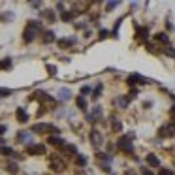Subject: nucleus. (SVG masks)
Returning a JSON list of instances; mask_svg holds the SVG:
<instances>
[{"label":"nucleus","mask_w":175,"mask_h":175,"mask_svg":"<svg viewBox=\"0 0 175 175\" xmlns=\"http://www.w3.org/2000/svg\"><path fill=\"white\" fill-rule=\"evenodd\" d=\"M41 30V23L40 21H29L25 26V30H23V40H25V44H30V41H34V38L40 34Z\"/></svg>","instance_id":"obj_1"},{"label":"nucleus","mask_w":175,"mask_h":175,"mask_svg":"<svg viewBox=\"0 0 175 175\" xmlns=\"http://www.w3.org/2000/svg\"><path fill=\"white\" fill-rule=\"evenodd\" d=\"M32 132H36V134H59V130L53 124H45V122H38L32 128Z\"/></svg>","instance_id":"obj_2"},{"label":"nucleus","mask_w":175,"mask_h":175,"mask_svg":"<svg viewBox=\"0 0 175 175\" xmlns=\"http://www.w3.org/2000/svg\"><path fill=\"white\" fill-rule=\"evenodd\" d=\"M117 149L119 151H122V152H132V139L130 136H122V137H119V141H117Z\"/></svg>","instance_id":"obj_3"},{"label":"nucleus","mask_w":175,"mask_h":175,"mask_svg":"<svg viewBox=\"0 0 175 175\" xmlns=\"http://www.w3.org/2000/svg\"><path fill=\"white\" fill-rule=\"evenodd\" d=\"M26 155H45V145H41V143H29V145H26Z\"/></svg>","instance_id":"obj_4"},{"label":"nucleus","mask_w":175,"mask_h":175,"mask_svg":"<svg viewBox=\"0 0 175 175\" xmlns=\"http://www.w3.org/2000/svg\"><path fill=\"white\" fill-rule=\"evenodd\" d=\"M49 166H51V170H55L57 173H62L66 170V164L62 162V160L59 156H55V158H49Z\"/></svg>","instance_id":"obj_5"},{"label":"nucleus","mask_w":175,"mask_h":175,"mask_svg":"<svg viewBox=\"0 0 175 175\" xmlns=\"http://www.w3.org/2000/svg\"><path fill=\"white\" fill-rule=\"evenodd\" d=\"M40 17L45 19L47 23H55V21H57V13H55V10H41Z\"/></svg>","instance_id":"obj_6"},{"label":"nucleus","mask_w":175,"mask_h":175,"mask_svg":"<svg viewBox=\"0 0 175 175\" xmlns=\"http://www.w3.org/2000/svg\"><path fill=\"white\" fill-rule=\"evenodd\" d=\"M90 143H92L94 147H100V145L104 143V136H102L96 128H94L92 132H90Z\"/></svg>","instance_id":"obj_7"},{"label":"nucleus","mask_w":175,"mask_h":175,"mask_svg":"<svg viewBox=\"0 0 175 175\" xmlns=\"http://www.w3.org/2000/svg\"><path fill=\"white\" fill-rule=\"evenodd\" d=\"M126 83L130 87H134L136 83H147V79L143 77V75H139V74H132V75H128V79H126Z\"/></svg>","instance_id":"obj_8"},{"label":"nucleus","mask_w":175,"mask_h":175,"mask_svg":"<svg viewBox=\"0 0 175 175\" xmlns=\"http://www.w3.org/2000/svg\"><path fill=\"white\" fill-rule=\"evenodd\" d=\"M173 126H171V124H164V126H160V130H158V136L160 137H170L171 134H173Z\"/></svg>","instance_id":"obj_9"},{"label":"nucleus","mask_w":175,"mask_h":175,"mask_svg":"<svg viewBox=\"0 0 175 175\" xmlns=\"http://www.w3.org/2000/svg\"><path fill=\"white\" fill-rule=\"evenodd\" d=\"M98 117H102V107H100V106H96V107L92 109V113H87V121H89V122H96Z\"/></svg>","instance_id":"obj_10"},{"label":"nucleus","mask_w":175,"mask_h":175,"mask_svg":"<svg viewBox=\"0 0 175 175\" xmlns=\"http://www.w3.org/2000/svg\"><path fill=\"white\" fill-rule=\"evenodd\" d=\"M96 160H98V164H100V166H109L111 156L106 155V152H98V155H96Z\"/></svg>","instance_id":"obj_11"},{"label":"nucleus","mask_w":175,"mask_h":175,"mask_svg":"<svg viewBox=\"0 0 175 175\" xmlns=\"http://www.w3.org/2000/svg\"><path fill=\"white\" fill-rule=\"evenodd\" d=\"M136 38L141 40V41H147V38H149V30L143 29V26H137V29H136Z\"/></svg>","instance_id":"obj_12"},{"label":"nucleus","mask_w":175,"mask_h":175,"mask_svg":"<svg viewBox=\"0 0 175 175\" xmlns=\"http://www.w3.org/2000/svg\"><path fill=\"white\" fill-rule=\"evenodd\" d=\"M15 117H17V121H19L21 124H25L26 121H29V115H26V111H25L23 107H19V109L15 111Z\"/></svg>","instance_id":"obj_13"},{"label":"nucleus","mask_w":175,"mask_h":175,"mask_svg":"<svg viewBox=\"0 0 175 175\" xmlns=\"http://www.w3.org/2000/svg\"><path fill=\"white\" fill-rule=\"evenodd\" d=\"M47 141H49V145H53V147H64V139L59 137V136H51Z\"/></svg>","instance_id":"obj_14"},{"label":"nucleus","mask_w":175,"mask_h":175,"mask_svg":"<svg viewBox=\"0 0 175 175\" xmlns=\"http://www.w3.org/2000/svg\"><path fill=\"white\" fill-rule=\"evenodd\" d=\"M74 44H75V40H74V38H62V40H59V47H62V49L72 47Z\"/></svg>","instance_id":"obj_15"},{"label":"nucleus","mask_w":175,"mask_h":175,"mask_svg":"<svg viewBox=\"0 0 175 175\" xmlns=\"http://www.w3.org/2000/svg\"><path fill=\"white\" fill-rule=\"evenodd\" d=\"M147 164H149L151 167H160V160L155 155H147Z\"/></svg>","instance_id":"obj_16"},{"label":"nucleus","mask_w":175,"mask_h":175,"mask_svg":"<svg viewBox=\"0 0 175 175\" xmlns=\"http://www.w3.org/2000/svg\"><path fill=\"white\" fill-rule=\"evenodd\" d=\"M75 106H77L81 111H87V100L83 96H77V98H75Z\"/></svg>","instance_id":"obj_17"},{"label":"nucleus","mask_w":175,"mask_h":175,"mask_svg":"<svg viewBox=\"0 0 175 175\" xmlns=\"http://www.w3.org/2000/svg\"><path fill=\"white\" fill-rule=\"evenodd\" d=\"M74 17H75V11H62V13H60V19L66 21V23H70Z\"/></svg>","instance_id":"obj_18"},{"label":"nucleus","mask_w":175,"mask_h":175,"mask_svg":"<svg viewBox=\"0 0 175 175\" xmlns=\"http://www.w3.org/2000/svg\"><path fill=\"white\" fill-rule=\"evenodd\" d=\"M17 139H19V141L21 143H29L30 141V132H19V134H17Z\"/></svg>","instance_id":"obj_19"},{"label":"nucleus","mask_w":175,"mask_h":175,"mask_svg":"<svg viewBox=\"0 0 175 175\" xmlns=\"http://www.w3.org/2000/svg\"><path fill=\"white\" fill-rule=\"evenodd\" d=\"M155 40L160 41V44H167V41H170V40H167V34H166V32H158V34H155Z\"/></svg>","instance_id":"obj_20"},{"label":"nucleus","mask_w":175,"mask_h":175,"mask_svg":"<svg viewBox=\"0 0 175 175\" xmlns=\"http://www.w3.org/2000/svg\"><path fill=\"white\" fill-rule=\"evenodd\" d=\"M75 164H77L79 167L87 166V156L85 155H75Z\"/></svg>","instance_id":"obj_21"},{"label":"nucleus","mask_w":175,"mask_h":175,"mask_svg":"<svg viewBox=\"0 0 175 175\" xmlns=\"http://www.w3.org/2000/svg\"><path fill=\"white\" fill-rule=\"evenodd\" d=\"M2 155H4V156H15V158H21V156H17L15 152H13V149H10V147H6V145H2Z\"/></svg>","instance_id":"obj_22"},{"label":"nucleus","mask_w":175,"mask_h":175,"mask_svg":"<svg viewBox=\"0 0 175 175\" xmlns=\"http://www.w3.org/2000/svg\"><path fill=\"white\" fill-rule=\"evenodd\" d=\"M51 41H55V32L47 30V32L44 34V44H51Z\"/></svg>","instance_id":"obj_23"},{"label":"nucleus","mask_w":175,"mask_h":175,"mask_svg":"<svg viewBox=\"0 0 175 175\" xmlns=\"http://www.w3.org/2000/svg\"><path fill=\"white\" fill-rule=\"evenodd\" d=\"M62 151L68 152V155H77V149H75V145H64V147H62Z\"/></svg>","instance_id":"obj_24"},{"label":"nucleus","mask_w":175,"mask_h":175,"mask_svg":"<svg viewBox=\"0 0 175 175\" xmlns=\"http://www.w3.org/2000/svg\"><path fill=\"white\" fill-rule=\"evenodd\" d=\"M6 170H8V173H11V175H15V173H17V170H19V167H17V164H15V162H8V166H6Z\"/></svg>","instance_id":"obj_25"},{"label":"nucleus","mask_w":175,"mask_h":175,"mask_svg":"<svg viewBox=\"0 0 175 175\" xmlns=\"http://www.w3.org/2000/svg\"><path fill=\"white\" fill-rule=\"evenodd\" d=\"M59 96L62 98V100H68V98L72 96V92H70L68 89H60V90H59Z\"/></svg>","instance_id":"obj_26"},{"label":"nucleus","mask_w":175,"mask_h":175,"mask_svg":"<svg viewBox=\"0 0 175 175\" xmlns=\"http://www.w3.org/2000/svg\"><path fill=\"white\" fill-rule=\"evenodd\" d=\"M34 98H38V100H41V102L49 100V98H47V94L44 92V90H38V92H34Z\"/></svg>","instance_id":"obj_27"},{"label":"nucleus","mask_w":175,"mask_h":175,"mask_svg":"<svg viewBox=\"0 0 175 175\" xmlns=\"http://www.w3.org/2000/svg\"><path fill=\"white\" fill-rule=\"evenodd\" d=\"M13 17H15L13 13H8V11H4V13H2V21H4V23H11Z\"/></svg>","instance_id":"obj_28"},{"label":"nucleus","mask_w":175,"mask_h":175,"mask_svg":"<svg viewBox=\"0 0 175 175\" xmlns=\"http://www.w3.org/2000/svg\"><path fill=\"white\" fill-rule=\"evenodd\" d=\"M128 100H130L128 96H124V98H119V100H117V106H121V107H126V104H128Z\"/></svg>","instance_id":"obj_29"},{"label":"nucleus","mask_w":175,"mask_h":175,"mask_svg":"<svg viewBox=\"0 0 175 175\" xmlns=\"http://www.w3.org/2000/svg\"><path fill=\"white\" fill-rule=\"evenodd\" d=\"M11 68V59H4L2 60V70H10Z\"/></svg>","instance_id":"obj_30"},{"label":"nucleus","mask_w":175,"mask_h":175,"mask_svg":"<svg viewBox=\"0 0 175 175\" xmlns=\"http://www.w3.org/2000/svg\"><path fill=\"white\" fill-rule=\"evenodd\" d=\"M111 128H113L115 132H121V128H122V124H121V121H113V124H111Z\"/></svg>","instance_id":"obj_31"},{"label":"nucleus","mask_w":175,"mask_h":175,"mask_svg":"<svg viewBox=\"0 0 175 175\" xmlns=\"http://www.w3.org/2000/svg\"><path fill=\"white\" fill-rule=\"evenodd\" d=\"M102 89H104V87H102V83H100V85H98V87L94 89V92H92V98H94V100H96L98 96H100V92H102Z\"/></svg>","instance_id":"obj_32"},{"label":"nucleus","mask_w":175,"mask_h":175,"mask_svg":"<svg viewBox=\"0 0 175 175\" xmlns=\"http://www.w3.org/2000/svg\"><path fill=\"white\" fill-rule=\"evenodd\" d=\"M158 175H173V171H171V170H167V167H160Z\"/></svg>","instance_id":"obj_33"},{"label":"nucleus","mask_w":175,"mask_h":175,"mask_svg":"<svg viewBox=\"0 0 175 175\" xmlns=\"http://www.w3.org/2000/svg\"><path fill=\"white\" fill-rule=\"evenodd\" d=\"M166 55H167V57H173V59H175V49H173V47H166Z\"/></svg>","instance_id":"obj_34"},{"label":"nucleus","mask_w":175,"mask_h":175,"mask_svg":"<svg viewBox=\"0 0 175 175\" xmlns=\"http://www.w3.org/2000/svg\"><path fill=\"white\" fill-rule=\"evenodd\" d=\"M47 72H49V75H55V74H57V68L51 66V64H47Z\"/></svg>","instance_id":"obj_35"},{"label":"nucleus","mask_w":175,"mask_h":175,"mask_svg":"<svg viewBox=\"0 0 175 175\" xmlns=\"http://www.w3.org/2000/svg\"><path fill=\"white\" fill-rule=\"evenodd\" d=\"M117 4H119V0H111V2L107 4V11H111V10H113V8H115Z\"/></svg>","instance_id":"obj_36"},{"label":"nucleus","mask_w":175,"mask_h":175,"mask_svg":"<svg viewBox=\"0 0 175 175\" xmlns=\"http://www.w3.org/2000/svg\"><path fill=\"white\" fill-rule=\"evenodd\" d=\"M107 34H109L107 30H100V34H98V38H100V40H106V38H107Z\"/></svg>","instance_id":"obj_37"},{"label":"nucleus","mask_w":175,"mask_h":175,"mask_svg":"<svg viewBox=\"0 0 175 175\" xmlns=\"http://www.w3.org/2000/svg\"><path fill=\"white\" fill-rule=\"evenodd\" d=\"M89 92H90V87H87V85L81 87V94H89Z\"/></svg>","instance_id":"obj_38"},{"label":"nucleus","mask_w":175,"mask_h":175,"mask_svg":"<svg viewBox=\"0 0 175 175\" xmlns=\"http://www.w3.org/2000/svg\"><path fill=\"white\" fill-rule=\"evenodd\" d=\"M136 96H137V90H136V89H132V92L128 94V98H130V100H132V98H136Z\"/></svg>","instance_id":"obj_39"},{"label":"nucleus","mask_w":175,"mask_h":175,"mask_svg":"<svg viewBox=\"0 0 175 175\" xmlns=\"http://www.w3.org/2000/svg\"><path fill=\"white\" fill-rule=\"evenodd\" d=\"M11 94V90H8V89H2V96L6 98V96H10Z\"/></svg>","instance_id":"obj_40"},{"label":"nucleus","mask_w":175,"mask_h":175,"mask_svg":"<svg viewBox=\"0 0 175 175\" xmlns=\"http://www.w3.org/2000/svg\"><path fill=\"white\" fill-rule=\"evenodd\" d=\"M40 6H41L40 0H34V2H32V8H40Z\"/></svg>","instance_id":"obj_41"},{"label":"nucleus","mask_w":175,"mask_h":175,"mask_svg":"<svg viewBox=\"0 0 175 175\" xmlns=\"http://www.w3.org/2000/svg\"><path fill=\"white\" fill-rule=\"evenodd\" d=\"M141 175H155V173H152L151 170H145V167H143V171H141Z\"/></svg>","instance_id":"obj_42"},{"label":"nucleus","mask_w":175,"mask_h":175,"mask_svg":"<svg viewBox=\"0 0 175 175\" xmlns=\"http://www.w3.org/2000/svg\"><path fill=\"white\" fill-rule=\"evenodd\" d=\"M124 175H137L134 170H126V171H124Z\"/></svg>","instance_id":"obj_43"},{"label":"nucleus","mask_w":175,"mask_h":175,"mask_svg":"<svg viewBox=\"0 0 175 175\" xmlns=\"http://www.w3.org/2000/svg\"><path fill=\"white\" fill-rule=\"evenodd\" d=\"M171 115H173V117H175V106H173V107H171Z\"/></svg>","instance_id":"obj_44"},{"label":"nucleus","mask_w":175,"mask_h":175,"mask_svg":"<svg viewBox=\"0 0 175 175\" xmlns=\"http://www.w3.org/2000/svg\"><path fill=\"white\" fill-rule=\"evenodd\" d=\"M171 126H173V130H175V121H173V124H171Z\"/></svg>","instance_id":"obj_45"},{"label":"nucleus","mask_w":175,"mask_h":175,"mask_svg":"<svg viewBox=\"0 0 175 175\" xmlns=\"http://www.w3.org/2000/svg\"><path fill=\"white\" fill-rule=\"evenodd\" d=\"M77 175H85V173H81V171H77Z\"/></svg>","instance_id":"obj_46"}]
</instances>
